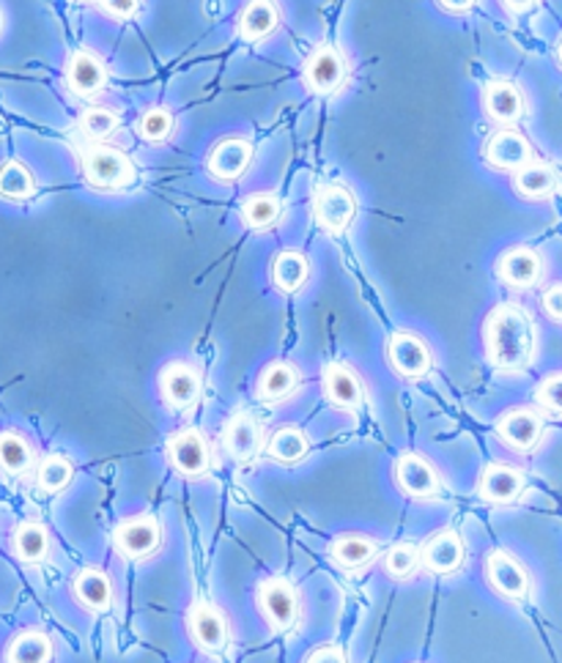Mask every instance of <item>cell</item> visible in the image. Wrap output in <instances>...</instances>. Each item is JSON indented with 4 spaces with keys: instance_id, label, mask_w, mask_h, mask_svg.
Wrapping results in <instances>:
<instances>
[{
    "instance_id": "obj_1",
    "label": "cell",
    "mask_w": 562,
    "mask_h": 663,
    "mask_svg": "<svg viewBox=\"0 0 562 663\" xmlns=\"http://www.w3.org/2000/svg\"><path fill=\"white\" fill-rule=\"evenodd\" d=\"M485 356L500 373H521L535 359V323L521 305H496L483 323Z\"/></svg>"
},
{
    "instance_id": "obj_37",
    "label": "cell",
    "mask_w": 562,
    "mask_h": 663,
    "mask_svg": "<svg viewBox=\"0 0 562 663\" xmlns=\"http://www.w3.org/2000/svg\"><path fill=\"white\" fill-rule=\"evenodd\" d=\"M173 132H176V118H173L171 110L151 107L140 115L138 135L144 137L146 142H165L171 140Z\"/></svg>"
},
{
    "instance_id": "obj_33",
    "label": "cell",
    "mask_w": 562,
    "mask_h": 663,
    "mask_svg": "<svg viewBox=\"0 0 562 663\" xmlns=\"http://www.w3.org/2000/svg\"><path fill=\"white\" fill-rule=\"evenodd\" d=\"M36 195V179L31 168L20 159H7L0 164V197L23 203Z\"/></svg>"
},
{
    "instance_id": "obj_15",
    "label": "cell",
    "mask_w": 562,
    "mask_h": 663,
    "mask_svg": "<svg viewBox=\"0 0 562 663\" xmlns=\"http://www.w3.org/2000/svg\"><path fill=\"white\" fill-rule=\"evenodd\" d=\"M485 579L507 601H524L529 595V573L507 551H491L485 557Z\"/></svg>"
},
{
    "instance_id": "obj_39",
    "label": "cell",
    "mask_w": 562,
    "mask_h": 663,
    "mask_svg": "<svg viewBox=\"0 0 562 663\" xmlns=\"http://www.w3.org/2000/svg\"><path fill=\"white\" fill-rule=\"evenodd\" d=\"M535 400L551 414H562V373L546 376L535 389Z\"/></svg>"
},
{
    "instance_id": "obj_45",
    "label": "cell",
    "mask_w": 562,
    "mask_h": 663,
    "mask_svg": "<svg viewBox=\"0 0 562 663\" xmlns=\"http://www.w3.org/2000/svg\"><path fill=\"white\" fill-rule=\"evenodd\" d=\"M557 64L562 66V38H560V44H557Z\"/></svg>"
},
{
    "instance_id": "obj_24",
    "label": "cell",
    "mask_w": 562,
    "mask_h": 663,
    "mask_svg": "<svg viewBox=\"0 0 562 663\" xmlns=\"http://www.w3.org/2000/svg\"><path fill=\"white\" fill-rule=\"evenodd\" d=\"M72 592L78 597V603L89 611H107L113 606V584L107 579V573L96 568H83L78 570V575L72 579Z\"/></svg>"
},
{
    "instance_id": "obj_16",
    "label": "cell",
    "mask_w": 562,
    "mask_h": 663,
    "mask_svg": "<svg viewBox=\"0 0 562 663\" xmlns=\"http://www.w3.org/2000/svg\"><path fill=\"white\" fill-rule=\"evenodd\" d=\"M496 433L516 453H532L543 438V420L532 409H511L496 420Z\"/></svg>"
},
{
    "instance_id": "obj_12",
    "label": "cell",
    "mask_w": 562,
    "mask_h": 663,
    "mask_svg": "<svg viewBox=\"0 0 562 663\" xmlns=\"http://www.w3.org/2000/svg\"><path fill=\"white\" fill-rule=\"evenodd\" d=\"M187 630L195 647L209 655H220L228 647V622L222 611L211 603H195L187 614Z\"/></svg>"
},
{
    "instance_id": "obj_4",
    "label": "cell",
    "mask_w": 562,
    "mask_h": 663,
    "mask_svg": "<svg viewBox=\"0 0 562 663\" xmlns=\"http://www.w3.org/2000/svg\"><path fill=\"white\" fill-rule=\"evenodd\" d=\"M348 80V58L335 44H319L305 60V82L319 96H332Z\"/></svg>"
},
{
    "instance_id": "obj_38",
    "label": "cell",
    "mask_w": 562,
    "mask_h": 663,
    "mask_svg": "<svg viewBox=\"0 0 562 663\" xmlns=\"http://www.w3.org/2000/svg\"><path fill=\"white\" fill-rule=\"evenodd\" d=\"M420 568V548L414 542H395L385 557V570L392 579H412Z\"/></svg>"
},
{
    "instance_id": "obj_43",
    "label": "cell",
    "mask_w": 562,
    "mask_h": 663,
    "mask_svg": "<svg viewBox=\"0 0 562 663\" xmlns=\"http://www.w3.org/2000/svg\"><path fill=\"white\" fill-rule=\"evenodd\" d=\"M436 3L445 11H450V14H467V11H472L478 5V0H436Z\"/></svg>"
},
{
    "instance_id": "obj_7",
    "label": "cell",
    "mask_w": 562,
    "mask_h": 663,
    "mask_svg": "<svg viewBox=\"0 0 562 663\" xmlns=\"http://www.w3.org/2000/svg\"><path fill=\"white\" fill-rule=\"evenodd\" d=\"M200 389H204V381H200L198 367L190 365V362H168L165 367L160 370V395L162 403L173 411H184L193 409L200 398Z\"/></svg>"
},
{
    "instance_id": "obj_36",
    "label": "cell",
    "mask_w": 562,
    "mask_h": 663,
    "mask_svg": "<svg viewBox=\"0 0 562 663\" xmlns=\"http://www.w3.org/2000/svg\"><path fill=\"white\" fill-rule=\"evenodd\" d=\"M118 126H122V118L111 107H89L80 115V132L94 142L111 140L118 132Z\"/></svg>"
},
{
    "instance_id": "obj_6",
    "label": "cell",
    "mask_w": 562,
    "mask_h": 663,
    "mask_svg": "<svg viewBox=\"0 0 562 663\" xmlns=\"http://www.w3.org/2000/svg\"><path fill=\"white\" fill-rule=\"evenodd\" d=\"M313 217L319 228L330 233H343L357 217V197L343 184H324L313 197Z\"/></svg>"
},
{
    "instance_id": "obj_35",
    "label": "cell",
    "mask_w": 562,
    "mask_h": 663,
    "mask_svg": "<svg viewBox=\"0 0 562 663\" xmlns=\"http://www.w3.org/2000/svg\"><path fill=\"white\" fill-rule=\"evenodd\" d=\"M74 464L61 453H50L36 469V482H39L42 491L47 493H61L64 488L72 482Z\"/></svg>"
},
{
    "instance_id": "obj_13",
    "label": "cell",
    "mask_w": 562,
    "mask_h": 663,
    "mask_svg": "<svg viewBox=\"0 0 562 663\" xmlns=\"http://www.w3.org/2000/svg\"><path fill=\"white\" fill-rule=\"evenodd\" d=\"M483 159L496 170H513L524 168L527 162H532V142L521 135L518 129H496L491 132L489 140L483 142Z\"/></svg>"
},
{
    "instance_id": "obj_20",
    "label": "cell",
    "mask_w": 562,
    "mask_h": 663,
    "mask_svg": "<svg viewBox=\"0 0 562 663\" xmlns=\"http://www.w3.org/2000/svg\"><path fill=\"white\" fill-rule=\"evenodd\" d=\"M395 482L406 496L414 499H425L434 496L439 491V477H436V469L420 455L406 453L395 460Z\"/></svg>"
},
{
    "instance_id": "obj_19",
    "label": "cell",
    "mask_w": 562,
    "mask_h": 663,
    "mask_svg": "<svg viewBox=\"0 0 562 663\" xmlns=\"http://www.w3.org/2000/svg\"><path fill=\"white\" fill-rule=\"evenodd\" d=\"M321 387H324L326 400L343 411L359 409L365 400L363 381H359L357 373H354L348 365H343V362H332V365L324 367Z\"/></svg>"
},
{
    "instance_id": "obj_3",
    "label": "cell",
    "mask_w": 562,
    "mask_h": 663,
    "mask_svg": "<svg viewBox=\"0 0 562 663\" xmlns=\"http://www.w3.org/2000/svg\"><path fill=\"white\" fill-rule=\"evenodd\" d=\"M259 608L272 630L286 633L299 617L297 586L288 579H283V575H269L259 584Z\"/></svg>"
},
{
    "instance_id": "obj_14",
    "label": "cell",
    "mask_w": 562,
    "mask_h": 663,
    "mask_svg": "<svg viewBox=\"0 0 562 663\" xmlns=\"http://www.w3.org/2000/svg\"><path fill=\"white\" fill-rule=\"evenodd\" d=\"M496 277L516 290L535 288L543 277V258L532 247H511L496 261Z\"/></svg>"
},
{
    "instance_id": "obj_9",
    "label": "cell",
    "mask_w": 562,
    "mask_h": 663,
    "mask_svg": "<svg viewBox=\"0 0 562 663\" xmlns=\"http://www.w3.org/2000/svg\"><path fill=\"white\" fill-rule=\"evenodd\" d=\"M253 153V142L244 140V137H222L220 142L211 146L209 157H206V170L220 184H237L248 173Z\"/></svg>"
},
{
    "instance_id": "obj_28",
    "label": "cell",
    "mask_w": 562,
    "mask_h": 663,
    "mask_svg": "<svg viewBox=\"0 0 562 663\" xmlns=\"http://www.w3.org/2000/svg\"><path fill=\"white\" fill-rule=\"evenodd\" d=\"M330 557L337 568L343 570H359L376 559V542L370 537L359 535V531H348L332 540Z\"/></svg>"
},
{
    "instance_id": "obj_10",
    "label": "cell",
    "mask_w": 562,
    "mask_h": 663,
    "mask_svg": "<svg viewBox=\"0 0 562 663\" xmlns=\"http://www.w3.org/2000/svg\"><path fill=\"white\" fill-rule=\"evenodd\" d=\"M387 362L403 378H423L434 367L428 343L414 332H395L387 340Z\"/></svg>"
},
{
    "instance_id": "obj_32",
    "label": "cell",
    "mask_w": 562,
    "mask_h": 663,
    "mask_svg": "<svg viewBox=\"0 0 562 663\" xmlns=\"http://www.w3.org/2000/svg\"><path fill=\"white\" fill-rule=\"evenodd\" d=\"M53 641L42 630H23L7 647V663H50Z\"/></svg>"
},
{
    "instance_id": "obj_40",
    "label": "cell",
    "mask_w": 562,
    "mask_h": 663,
    "mask_svg": "<svg viewBox=\"0 0 562 663\" xmlns=\"http://www.w3.org/2000/svg\"><path fill=\"white\" fill-rule=\"evenodd\" d=\"M140 9V0H102V11L113 20H133Z\"/></svg>"
},
{
    "instance_id": "obj_5",
    "label": "cell",
    "mask_w": 562,
    "mask_h": 663,
    "mask_svg": "<svg viewBox=\"0 0 562 663\" xmlns=\"http://www.w3.org/2000/svg\"><path fill=\"white\" fill-rule=\"evenodd\" d=\"M162 529L160 521L149 513L133 515V518L122 521L113 531V546L124 559H146L160 548Z\"/></svg>"
},
{
    "instance_id": "obj_2",
    "label": "cell",
    "mask_w": 562,
    "mask_h": 663,
    "mask_svg": "<svg viewBox=\"0 0 562 663\" xmlns=\"http://www.w3.org/2000/svg\"><path fill=\"white\" fill-rule=\"evenodd\" d=\"M83 179L91 190L118 192L127 190L138 179L135 162L124 151L113 146H96L83 157Z\"/></svg>"
},
{
    "instance_id": "obj_31",
    "label": "cell",
    "mask_w": 562,
    "mask_h": 663,
    "mask_svg": "<svg viewBox=\"0 0 562 663\" xmlns=\"http://www.w3.org/2000/svg\"><path fill=\"white\" fill-rule=\"evenodd\" d=\"M239 212H242V222L250 230H269L280 222L286 208H283V201L275 192H255V195L244 197Z\"/></svg>"
},
{
    "instance_id": "obj_17",
    "label": "cell",
    "mask_w": 562,
    "mask_h": 663,
    "mask_svg": "<svg viewBox=\"0 0 562 663\" xmlns=\"http://www.w3.org/2000/svg\"><path fill=\"white\" fill-rule=\"evenodd\" d=\"M483 110L491 121L511 126L527 115V99L513 80H491L483 88Z\"/></svg>"
},
{
    "instance_id": "obj_34",
    "label": "cell",
    "mask_w": 562,
    "mask_h": 663,
    "mask_svg": "<svg viewBox=\"0 0 562 663\" xmlns=\"http://www.w3.org/2000/svg\"><path fill=\"white\" fill-rule=\"evenodd\" d=\"M310 442L299 427H280V431L272 433L269 444H266V453L272 460H280V464H297L308 455Z\"/></svg>"
},
{
    "instance_id": "obj_26",
    "label": "cell",
    "mask_w": 562,
    "mask_h": 663,
    "mask_svg": "<svg viewBox=\"0 0 562 663\" xmlns=\"http://www.w3.org/2000/svg\"><path fill=\"white\" fill-rule=\"evenodd\" d=\"M299 387V370L291 362H269V365L261 370L259 384H255V395L266 403H277V400H286L288 395L297 392Z\"/></svg>"
},
{
    "instance_id": "obj_30",
    "label": "cell",
    "mask_w": 562,
    "mask_h": 663,
    "mask_svg": "<svg viewBox=\"0 0 562 663\" xmlns=\"http://www.w3.org/2000/svg\"><path fill=\"white\" fill-rule=\"evenodd\" d=\"M34 466V447L20 431H0V471L9 477L28 475Z\"/></svg>"
},
{
    "instance_id": "obj_25",
    "label": "cell",
    "mask_w": 562,
    "mask_h": 663,
    "mask_svg": "<svg viewBox=\"0 0 562 663\" xmlns=\"http://www.w3.org/2000/svg\"><path fill=\"white\" fill-rule=\"evenodd\" d=\"M280 25V5L275 0H250L239 16V36L244 42H261Z\"/></svg>"
},
{
    "instance_id": "obj_46",
    "label": "cell",
    "mask_w": 562,
    "mask_h": 663,
    "mask_svg": "<svg viewBox=\"0 0 562 663\" xmlns=\"http://www.w3.org/2000/svg\"><path fill=\"white\" fill-rule=\"evenodd\" d=\"M0 33H3V11H0Z\"/></svg>"
},
{
    "instance_id": "obj_27",
    "label": "cell",
    "mask_w": 562,
    "mask_h": 663,
    "mask_svg": "<svg viewBox=\"0 0 562 663\" xmlns=\"http://www.w3.org/2000/svg\"><path fill=\"white\" fill-rule=\"evenodd\" d=\"M269 274L277 290H283V294H297V290L305 288V283H308L310 277L308 255H302V252L297 250L277 252V255L272 258Z\"/></svg>"
},
{
    "instance_id": "obj_29",
    "label": "cell",
    "mask_w": 562,
    "mask_h": 663,
    "mask_svg": "<svg viewBox=\"0 0 562 663\" xmlns=\"http://www.w3.org/2000/svg\"><path fill=\"white\" fill-rule=\"evenodd\" d=\"M12 546L20 562L39 564L45 562L47 553H50V531H47V526L39 524V521H23V524L14 529Z\"/></svg>"
},
{
    "instance_id": "obj_44",
    "label": "cell",
    "mask_w": 562,
    "mask_h": 663,
    "mask_svg": "<svg viewBox=\"0 0 562 663\" xmlns=\"http://www.w3.org/2000/svg\"><path fill=\"white\" fill-rule=\"evenodd\" d=\"M535 3H538V0H502V5H505L511 14H524V11L532 9Z\"/></svg>"
},
{
    "instance_id": "obj_22",
    "label": "cell",
    "mask_w": 562,
    "mask_h": 663,
    "mask_svg": "<svg viewBox=\"0 0 562 663\" xmlns=\"http://www.w3.org/2000/svg\"><path fill=\"white\" fill-rule=\"evenodd\" d=\"M261 442V425L250 414H233L222 427V447L233 460H253Z\"/></svg>"
},
{
    "instance_id": "obj_18",
    "label": "cell",
    "mask_w": 562,
    "mask_h": 663,
    "mask_svg": "<svg viewBox=\"0 0 562 663\" xmlns=\"http://www.w3.org/2000/svg\"><path fill=\"white\" fill-rule=\"evenodd\" d=\"M463 559H467V546H463L461 535L456 529L434 531L420 548V564H425L431 573H456L463 564Z\"/></svg>"
},
{
    "instance_id": "obj_23",
    "label": "cell",
    "mask_w": 562,
    "mask_h": 663,
    "mask_svg": "<svg viewBox=\"0 0 562 663\" xmlns=\"http://www.w3.org/2000/svg\"><path fill=\"white\" fill-rule=\"evenodd\" d=\"M513 190L524 201H549L560 190V175L546 162H527L513 173Z\"/></svg>"
},
{
    "instance_id": "obj_47",
    "label": "cell",
    "mask_w": 562,
    "mask_h": 663,
    "mask_svg": "<svg viewBox=\"0 0 562 663\" xmlns=\"http://www.w3.org/2000/svg\"><path fill=\"white\" fill-rule=\"evenodd\" d=\"M83 3H91V0H83Z\"/></svg>"
},
{
    "instance_id": "obj_41",
    "label": "cell",
    "mask_w": 562,
    "mask_h": 663,
    "mask_svg": "<svg viewBox=\"0 0 562 663\" xmlns=\"http://www.w3.org/2000/svg\"><path fill=\"white\" fill-rule=\"evenodd\" d=\"M540 305H543L546 316L551 318V321H560L562 323V283L551 285V288H546L543 299H540Z\"/></svg>"
},
{
    "instance_id": "obj_21",
    "label": "cell",
    "mask_w": 562,
    "mask_h": 663,
    "mask_svg": "<svg viewBox=\"0 0 562 663\" xmlns=\"http://www.w3.org/2000/svg\"><path fill=\"white\" fill-rule=\"evenodd\" d=\"M524 491V475L516 466L507 464H491L485 466L480 475L478 493L491 504H511L521 496Z\"/></svg>"
},
{
    "instance_id": "obj_42",
    "label": "cell",
    "mask_w": 562,
    "mask_h": 663,
    "mask_svg": "<svg viewBox=\"0 0 562 663\" xmlns=\"http://www.w3.org/2000/svg\"><path fill=\"white\" fill-rule=\"evenodd\" d=\"M305 663H348V661H346V652H343L341 647L324 644V647H316Z\"/></svg>"
},
{
    "instance_id": "obj_8",
    "label": "cell",
    "mask_w": 562,
    "mask_h": 663,
    "mask_svg": "<svg viewBox=\"0 0 562 663\" xmlns=\"http://www.w3.org/2000/svg\"><path fill=\"white\" fill-rule=\"evenodd\" d=\"M168 460L182 477L198 480L211 466L209 442H206V436L198 427H184L168 442Z\"/></svg>"
},
{
    "instance_id": "obj_11",
    "label": "cell",
    "mask_w": 562,
    "mask_h": 663,
    "mask_svg": "<svg viewBox=\"0 0 562 663\" xmlns=\"http://www.w3.org/2000/svg\"><path fill=\"white\" fill-rule=\"evenodd\" d=\"M64 77H67L69 91L80 99L96 96L111 82V71H107L105 58L96 55L94 49H78V53H72V58L67 60Z\"/></svg>"
}]
</instances>
